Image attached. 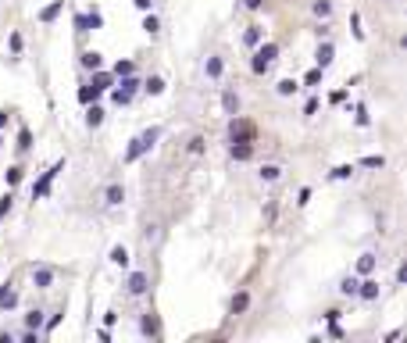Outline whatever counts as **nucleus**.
Returning a JSON list of instances; mask_svg holds the SVG:
<instances>
[{
	"instance_id": "39",
	"label": "nucleus",
	"mask_w": 407,
	"mask_h": 343,
	"mask_svg": "<svg viewBox=\"0 0 407 343\" xmlns=\"http://www.w3.org/2000/svg\"><path fill=\"white\" fill-rule=\"evenodd\" d=\"M75 32H90V18L86 15H75Z\"/></svg>"
},
{
	"instance_id": "42",
	"label": "nucleus",
	"mask_w": 407,
	"mask_h": 343,
	"mask_svg": "<svg viewBox=\"0 0 407 343\" xmlns=\"http://www.w3.org/2000/svg\"><path fill=\"white\" fill-rule=\"evenodd\" d=\"M11 50L22 54V36H18V32H11Z\"/></svg>"
},
{
	"instance_id": "18",
	"label": "nucleus",
	"mask_w": 407,
	"mask_h": 343,
	"mask_svg": "<svg viewBox=\"0 0 407 343\" xmlns=\"http://www.w3.org/2000/svg\"><path fill=\"white\" fill-rule=\"evenodd\" d=\"M111 264H118V268H129V250L125 247H111Z\"/></svg>"
},
{
	"instance_id": "46",
	"label": "nucleus",
	"mask_w": 407,
	"mask_h": 343,
	"mask_svg": "<svg viewBox=\"0 0 407 343\" xmlns=\"http://www.w3.org/2000/svg\"><path fill=\"white\" fill-rule=\"evenodd\" d=\"M132 4H136L140 11H150V8H154V0H132Z\"/></svg>"
},
{
	"instance_id": "27",
	"label": "nucleus",
	"mask_w": 407,
	"mask_h": 343,
	"mask_svg": "<svg viewBox=\"0 0 407 343\" xmlns=\"http://www.w3.org/2000/svg\"><path fill=\"white\" fill-rule=\"evenodd\" d=\"M311 11H314V18H329L332 15V0H314Z\"/></svg>"
},
{
	"instance_id": "11",
	"label": "nucleus",
	"mask_w": 407,
	"mask_h": 343,
	"mask_svg": "<svg viewBox=\"0 0 407 343\" xmlns=\"http://www.w3.org/2000/svg\"><path fill=\"white\" fill-rule=\"evenodd\" d=\"M247 308H250V293H247V290H239V293L229 300V315H243Z\"/></svg>"
},
{
	"instance_id": "34",
	"label": "nucleus",
	"mask_w": 407,
	"mask_h": 343,
	"mask_svg": "<svg viewBox=\"0 0 407 343\" xmlns=\"http://www.w3.org/2000/svg\"><path fill=\"white\" fill-rule=\"evenodd\" d=\"M132 72H136L132 61H118V64H114V75H118V79H121V75H132Z\"/></svg>"
},
{
	"instance_id": "13",
	"label": "nucleus",
	"mask_w": 407,
	"mask_h": 343,
	"mask_svg": "<svg viewBox=\"0 0 407 343\" xmlns=\"http://www.w3.org/2000/svg\"><path fill=\"white\" fill-rule=\"evenodd\" d=\"M375 264H379L375 254H361V257H357V276H372V272H375Z\"/></svg>"
},
{
	"instance_id": "1",
	"label": "nucleus",
	"mask_w": 407,
	"mask_h": 343,
	"mask_svg": "<svg viewBox=\"0 0 407 343\" xmlns=\"http://www.w3.org/2000/svg\"><path fill=\"white\" fill-rule=\"evenodd\" d=\"M275 57H279V43H257L254 47V57H250V72L254 75H264V72H272V64H275Z\"/></svg>"
},
{
	"instance_id": "6",
	"label": "nucleus",
	"mask_w": 407,
	"mask_h": 343,
	"mask_svg": "<svg viewBox=\"0 0 407 343\" xmlns=\"http://www.w3.org/2000/svg\"><path fill=\"white\" fill-rule=\"evenodd\" d=\"M147 290H150V276H147V272H132L129 283H125V293H129V297H143Z\"/></svg>"
},
{
	"instance_id": "29",
	"label": "nucleus",
	"mask_w": 407,
	"mask_h": 343,
	"mask_svg": "<svg viewBox=\"0 0 407 343\" xmlns=\"http://www.w3.org/2000/svg\"><path fill=\"white\" fill-rule=\"evenodd\" d=\"M321 75H325V68H318V64H314V68L304 75V86H318V83H321Z\"/></svg>"
},
{
	"instance_id": "43",
	"label": "nucleus",
	"mask_w": 407,
	"mask_h": 343,
	"mask_svg": "<svg viewBox=\"0 0 407 343\" xmlns=\"http://www.w3.org/2000/svg\"><path fill=\"white\" fill-rule=\"evenodd\" d=\"M243 8H250V11H261V8H264V0H243Z\"/></svg>"
},
{
	"instance_id": "2",
	"label": "nucleus",
	"mask_w": 407,
	"mask_h": 343,
	"mask_svg": "<svg viewBox=\"0 0 407 343\" xmlns=\"http://www.w3.org/2000/svg\"><path fill=\"white\" fill-rule=\"evenodd\" d=\"M157 140H161V129H157V125H154V129H143V132H140V136L125 147V161H140V158L147 154V150H150Z\"/></svg>"
},
{
	"instance_id": "9",
	"label": "nucleus",
	"mask_w": 407,
	"mask_h": 343,
	"mask_svg": "<svg viewBox=\"0 0 407 343\" xmlns=\"http://www.w3.org/2000/svg\"><path fill=\"white\" fill-rule=\"evenodd\" d=\"M357 297L361 300H379V279L364 276V283H357Z\"/></svg>"
},
{
	"instance_id": "41",
	"label": "nucleus",
	"mask_w": 407,
	"mask_h": 343,
	"mask_svg": "<svg viewBox=\"0 0 407 343\" xmlns=\"http://www.w3.org/2000/svg\"><path fill=\"white\" fill-rule=\"evenodd\" d=\"M22 339H25V343H39V329H25Z\"/></svg>"
},
{
	"instance_id": "22",
	"label": "nucleus",
	"mask_w": 407,
	"mask_h": 343,
	"mask_svg": "<svg viewBox=\"0 0 407 343\" xmlns=\"http://www.w3.org/2000/svg\"><path fill=\"white\" fill-rule=\"evenodd\" d=\"M222 57H208V64H204V72H208V79H222Z\"/></svg>"
},
{
	"instance_id": "21",
	"label": "nucleus",
	"mask_w": 407,
	"mask_h": 343,
	"mask_svg": "<svg viewBox=\"0 0 407 343\" xmlns=\"http://www.w3.org/2000/svg\"><path fill=\"white\" fill-rule=\"evenodd\" d=\"M257 175H261V182H275V179H282V168L279 165H261Z\"/></svg>"
},
{
	"instance_id": "5",
	"label": "nucleus",
	"mask_w": 407,
	"mask_h": 343,
	"mask_svg": "<svg viewBox=\"0 0 407 343\" xmlns=\"http://www.w3.org/2000/svg\"><path fill=\"white\" fill-rule=\"evenodd\" d=\"M57 172H64V158H61V161H54V165H50L43 175H39V179L32 182V200H36V197H47V193H50V182L57 179Z\"/></svg>"
},
{
	"instance_id": "48",
	"label": "nucleus",
	"mask_w": 407,
	"mask_h": 343,
	"mask_svg": "<svg viewBox=\"0 0 407 343\" xmlns=\"http://www.w3.org/2000/svg\"><path fill=\"white\" fill-rule=\"evenodd\" d=\"M4 293H8V286H0V297H4Z\"/></svg>"
},
{
	"instance_id": "24",
	"label": "nucleus",
	"mask_w": 407,
	"mask_h": 343,
	"mask_svg": "<svg viewBox=\"0 0 407 343\" xmlns=\"http://www.w3.org/2000/svg\"><path fill=\"white\" fill-rule=\"evenodd\" d=\"M297 90H300V83H297V79H282V83L275 86V93H279V97H293Z\"/></svg>"
},
{
	"instance_id": "30",
	"label": "nucleus",
	"mask_w": 407,
	"mask_h": 343,
	"mask_svg": "<svg viewBox=\"0 0 407 343\" xmlns=\"http://www.w3.org/2000/svg\"><path fill=\"white\" fill-rule=\"evenodd\" d=\"M97 97H100V90H93V86H83V90H79V100H83V104H97Z\"/></svg>"
},
{
	"instance_id": "28",
	"label": "nucleus",
	"mask_w": 407,
	"mask_h": 343,
	"mask_svg": "<svg viewBox=\"0 0 407 343\" xmlns=\"http://www.w3.org/2000/svg\"><path fill=\"white\" fill-rule=\"evenodd\" d=\"M340 293H343V297H357V279H354V276H347V279L340 283Z\"/></svg>"
},
{
	"instance_id": "4",
	"label": "nucleus",
	"mask_w": 407,
	"mask_h": 343,
	"mask_svg": "<svg viewBox=\"0 0 407 343\" xmlns=\"http://www.w3.org/2000/svg\"><path fill=\"white\" fill-rule=\"evenodd\" d=\"M136 90H140V79H136V72H132V75H121V79H118V86L111 90V100L125 107V104L132 100V93H136Z\"/></svg>"
},
{
	"instance_id": "25",
	"label": "nucleus",
	"mask_w": 407,
	"mask_h": 343,
	"mask_svg": "<svg viewBox=\"0 0 407 343\" xmlns=\"http://www.w3.org/2000/svg\"><path fill=\"white\" fill-rule=\"evenodd\" d=\"M100 122H104V107H97V104H93V107L86 111V125H90V129H97Z\"/></svg>"
},
{
	"instance_id": "8",
	"label": "nucleus",
	"mask_w": 407,
	"mask_h": 343,
	"mask_svg": "<svg viewBox=\"0 0 407 343\" xmlns=\"http://www.w3.org/2000/svg\"><path fill=\"white\" fill-rule=\"evenodd\" d=\"M32 283H36V290H50L54 286V268H47V264L32 268Z\"/></svg>"
},
{
	"instance_id": "37",
	"label": "nucleus",
	"mask_w": 407,
	"mask_h": 343,
	"mask_svg": "<svg viewBox=\"0 0 407 343\" xmlns=\"http://www.w3.org/2000/svg\"><path fill=\"white\" fill-rule=\"evenodd\" d=\"M186 150H189V154H204V136H193Z\"/></svg>"
},
{
	"instance_id": "15",
	"label": "nucleus",
	"mask_w": 407,
	"mask_h": 343,
	"mask_svg": "<svg viewBox=\"0 0 407 343\" xmlns=\"http://www.w3.org/2000/svg\"><path fill=\"white\" fill-rule=\"evenodd\" d=\"M264 40V25H247V32H243V43L247 47H257Z\"/></svg>"
},
{
	"instance_id": "16",
	"label": "nucleus",
	"mask_w": 407,
	"mask_h": 343,
	"mask_svg": "<svg viewBox=\"0 0 407 343\" xmlns=\"http://www.w3.org/2000/svg\"><path fill=\"white\" fill-rule=\"evenodd\" d=\"M332 54H336V50H332V43H321V47H318V54H314L318 68H329V64H332Z\"/></svg>"
},
{
	"instance_id": "10",
	"label": "nucleus",
	"mask_w": 407,
	"mask_h": 343,
	"mask_svg": "<svg viewBox=\"0 0 407 343\" xmlns=\"http://www.w3.org/2000/svg\"><path fill=\"white\" fill-rule=\"evenodd\" d=\"M140 332H143V336H161V322H157L154 311H147V315L140 318Z\"/></svg>"
},
{
	"instance_id": "19",
	"label": "nucleus",
	"mask_w": 407,
	"mask_h": 343,
	"mask_svg": "<svg viewBox=\"0 0 407 343\" xmlns=\"http://www.w3.org/2000/svg\"><path fill=\"white\" fill-rule=\"evenodd\" d=\"M143 90H147L150 97H161V93H165V79H161V75H150V79L143 83Z\"/></svg>"
},
{
	"instance_id": "40",
	"label": "nucleus",
	"mask_w": 407,
	"mask_h": 343,
	"mask_svg": "<svg viewBox=\"0 0 407 343\" xmlns=\"http://www.w3.org/2000/svg\"><path fill=\"white\" fill-rule=\"evenodd\" d=\"M8 211H11V189H8V193H4V197H0V218H4Z\"/></svg>"
},
{
	"instance_id": "12",
	"label": "nucleus",
	"mask_w": 407,
	"mask_h": 343,
	"mask_svg": "<svg viewBox=\"0 0 407 343\" xmlns=\"http://www.w3.org/2000/svg\"><path fill=\"white\" fill-rule=\"evenodd\" d=\"M121 200H125V189H121V182H111V186L104 189V204H111V208H118Z\"/></svg>"
},
{
	"instance_id": "7",
	"label": "nucleus",
	"mask_w": 407,
	"mask_h": 343,
	"mask_svg": "<svg viewBox=\"0 0 407 343\" xmlns=\"http://www.w3.org/2000/svg\"><path fill=\"white\" fill-rule=\"evenodd\" d=\"M229 158H232V161H250V158H254V143H250V140H232Z\"/></svg>"
},
{
	"instance_id": "26",
	"label": "nucleus",
	"mask_w": 407,
	"mask_h": 343,
	"mask_svg": "<svg viewBox=\"0 0 407 343\" xmlns=\"http://www.w3.org/2000/svg\"><path fill=\"white\" fill-rule=\"evenodd\" d=\"M25 329H43V311H39V308H32L25 315Z\"/></svg>"
},
{
	"instance_id": "3",
	"label": "nucleus",
	"mask_w": 407,
	"mask_h": 343,
	"mask_svg": "<svg viewBox=\"0 0 407 343\" xmlns=\"http://www.w3.org/2000/svg\"><path fill=\"white\" fill-rule=\"evenodd\" d=\"M232 140H257V125L247 122V118H239V114H229V143Z\"/></svg>"
},
{
	"instance_id": "44",
	"label": "nucleus",
	"mask_w": 407,
	"mask_h": 343,
	"mask_svg": "<svg viewBox=\"0 0 407 343\" xmlns=\"http://www.w3.org/2000/svg\"><path fill=\"white\" fill-rule=\"evenodd\" d=\"M354 36H357V40H364V29H361V18L354 15Z\"/></svg>"
},
{
	"instance_id": "23",
	"label": "nucleus",
	"mask_w": 407,
	"mask_h": 343,
	"mask_svg": "<svg viewBox=\"0 0 407 343\" xmlns=\"http://www.w3.org/2000/svg\"><path fill=\"white\" fill-rule=\"evenodd\" d=\"M90 86H93V90H100V93H104V90H111V75L97 68V72H93V83H90Z\"/></svg>"
},
{
	"instance_id": "45",
	"label": "nucleus",
	"mask_w": 407,
	"mask_h": 343,
	"mask_svg": "<svg viewBox=\"0 0 407 343\" xmlns=\"http://www.w3.org/2000/svg\"><path fill=\"white\" fill-rule=\"evenodd\" d=\"M314 111H318V97H311V100H307V107H304V114H314Z\"/></svg>"
},
{
	"instance_id": "38",
	"label": "nucleus",
	"mask_w": 407,
	"mask_h": 343,
	"mask_svg": "<svg viewBox=\"0 0 407 343\" xmlns=\"http://www.w3.org/2000/svg\"><path fill=\"white\" fill-rule=\"evenodd\" d=\"M18 147H22V150H29V147H32V132H29V129H22V132H18Z\"/></svg>"
},
{
	"instance_id": "36",
	"label": "nucleus",
	"mask_w": 407,
	"mask_h": 343,
	"mask_svg": "<svg viewBox=\"0 0 407 343\" xmlns=\"http://www.w3.org/2000/svg\"><path fill=\"white\" fill-rule=\"evenodd\" d=\"M86 18H90V32H97V29L104 25V15H100V11H90Z\"/></svg>"
},
{
	"instance_id": "35",
	"label": "nucleus",
	"mask_w": 407,
	"mask_h": 343,
	"mask_svg": "<svg viewBox=\"0 0 407 343\" xmlns=\"http://www.w3.org/2000/svg\"><path fill=\"white\" fill-rule=\"evenodd\" d=\"M4 179H8V186H18V182H22V168H18V165H15V168H8V172H4Z\"/></svg>"
},
{
	"instance_id": "33",
	"label": "nucleus",
	"mask_w": 407,
	"mask_h": 343,
	"mask_svg": "<svg viewBox=\"0 0 407 343\" xmlns=\"http://www.w3.org/2000/svg\"><path fill=\"white\" fill-rule=\"evenodd\" d=\"M350 175H354V165H340L329 172V179H350Z\"/></svg>"
},
{
	"instance_id": "17",
	"label": "nucleus",
	"mask_w": 407,
	"mask_h": 343,
	"mask_svg": "<svg viewBox=\"0 0 407 343\" xmlns=\"http://www.w3.org/2000/svg\"><path fill=\"white\" fill-rule=\"evenodd\" d=\"M222 107H225V114H239V93L225 90L222 93Z\"/></svg>"
},
{
	"instance_id": "14",
	"label": "nucleus",
	"mask_w": 407,
	"mask_h": 343,
	"mask_svg": "<svg viewBox=\"0 0 407 343\" xmlns=\"http://www.w3.org/2000/svg\"><path fill=\"white\" fill-rule=\"evenodd\" d=\"M79 64H83V68H90V72H97V68L104 64V57H100L97 50H83V54H79Z\"/></svg>"
},
{
	"instance_id": "32",
	"label": "nucleus",
	"mask_w": 407,
	"mask_h": 343,
	"mask_svg": "<svg viewBox=\"0 0 407 343\" xmlns=\"http://www.w3.org/2000/svg\"><path fill=\"white\" fill-rule=\"evenodd\" d=\"M157 29H161V22H157V18H154L150 11H143V32H150V36H154Z\"/></svg>"
},
{
	"instance_id": "20",
	"label": "nucleus",
	"mask_w": 407,
	"mask_h": 343,
	"mask_svg": "<svg viewBox=\"0 0 407 343\" xmlns=\"http://www.w3.org/2000/svg\"><path fill=\"white\" fill-rule=\"evenodd\" d=\"M61 8H64V0H54V4H47L43 11H39V22H54V18L61 15Z\"/></svg>"
},
{
	"instance_id": "31",
	"label": "nucleus",
	"mask_w": 407,
	"mask_h": 343,
	"mask_svg": "<svg viewBox=\"0 0 407 343\" xmlns=\"http://www.w3.org/2000/svg\"><path fill=\"white\" fill-rule=\"evenodd\" d=\"M386 165V158L382 154H368V158H361V168H382Z\"/></svg>"
},
{
	"instance_id": "47",
	"label": "nucleus",
	"mask_w": 407,
	"mask_h": 343,
	"mask_svg": "<svg viewBox=\"0 0 407 343\" xmlns=\"http://www.w3.org/2000/svg\"><path fill=\"white\" fill-rule=\"evenodd\" d=\"M8 125V111H0V129H4Z\"/></svg>"
}]
</instances>
